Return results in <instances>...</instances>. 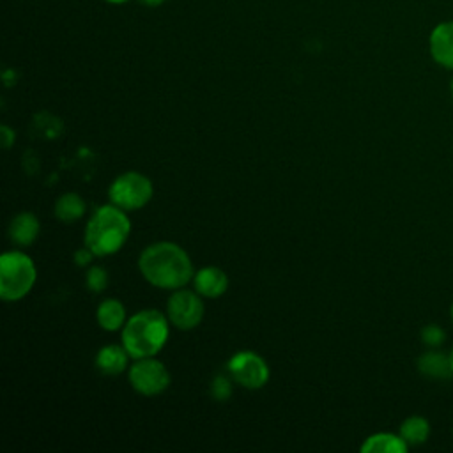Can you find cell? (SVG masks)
Listing matches in <instances>:
<instances>
[{"instance_id": "1", "label": "cell", "mask_w": 453, "mask_h": 453, "mask_svg": "<svg viewBox=\"0 0 453 453\" xmlns=\"http://www.w3.org/2000/svg\"><path fill=\"white\" fill-rule=\"evenodd\" d=\"M138 269L150 285L165 290L182 288L195 276L189 255L168 241L147 246L138 257Z\"/></svg>"}, {"instance_id": "2", "label": "cell", "mask_w": 453, "mask_h": 453, "mask_svg": "<svg viewBox=\"0 0 453 453\" xmlns=\"http://www.w3.org/2000/svg\"><path fill=\"white\" fill-rule=\"evenodd\" d=\"M168 340V319L157 310H142L122 327V345L133 359L156 356Z\"/></svg>"}, {"instance_id": "3", "label": "cell", "mask_w": 453, "mask_h": 453, "mask_svg": "<svg viewBox=\"0 0 453 453\" xmlns=\"http://www.w3.org/2000/svg\"><path fill=\"white\" fill-rule=\"evenodd\" d=\"M131 232V221L120 207L108 203L96 209L85 228V246L96 257H106L119 251Z\"/></svg>"}, {"instance_id": "4", "label": "cell", "mask_w": 453, "mask_h": 453, "mask_svg": "<svg viewBox=\"0 0 453 453\" xmlns=\"http://www.w3.org/2000/svg\"><path fill=\"white\" fill-rule=\"evenodd\" d=\"M35 265L23 251H5L0 257V296L4 301H19L34 287Z\"/></svg>"}, {"instance_id": "5", "label": "cell", "mask_w": 453, "mask_h": 453, "mask_svg": "<svg viewBox=\"0 0 453 453\" xmlns=\"http://www.w3.org/2000/svg\"><path fill=\"white\" fill-rule=\"evenodd\" d=\"M154 188L149 177L138 172L120 173L108 188L110 202L122 211H136L152 198Z\"/></svg>"}, {"instance_id": "6", "label": "cell", "mask_w": 453, "mask_h": 453, "mask_svg": "<svg viewBox=\"0 0 453 453\" xmlns=\"http://www.w3.org/2000/svg\"><path fill=\"white\" fill-rule=\"evenodd\" d=\"M228 375L246 389H258L269 380V366L253 350H239L226 363Z\"/></svg>"}, {"instance_id": "7", "label": "cell", "mask_w": 453, "mask_h": 453, "mask_svg": "<svg viewBox=\"0 0 453 453\" xmlns=\"http://www.w3.org/2000/svg\"><path fill=\"white\" fill-rule=\"evenodd\" d=\"M129 382L136 393L154 396L170 386V373L166 366L154 356L142 357L136 359V363L129 368Z\"/></svg>"}, {"instance_id": "8", "label": "cell", "mask_w": 453, "mask_h": 453, "mask_svg": "<svg viewBox=\"0 0 453 453\" xmlns=\"http://www.w3.org/2000/svg\"><path fill=\"white\" fill-rule=\"evenodd\" d=\"M200 294L193 292V290H186L177 288L168 303H166V313H168V320L182 331L193 329L200 324L202 317H203V303L198 297Z\"/></svg>"}, {"instance_id": "9", "label": "cell", "mask_w": 453, "mask_h": 453, "mask_svg": "<svg viewBox=\"0 0 453 453\" xmlns=\"http://www.w3.org/2000/svg\"><path fill=\"white\" fill-rule=\"evenodd\" d=\"M428 48L432 58L446 69H453V19L441 21L434 27Z\"/></svg>"}, {"instance_id": "10", "label": "cell", "mask_w": 453, "mask_h": 453, "mask_svg": "<svg viewBox=\"0 0 453 453\" xmlns=\"http://www.w3.org/2000/svg\"><path fill=\"white\" fill-rule=\"evenodd\" d=\"M193 285L200 296L216 299L226 292L228 276L216 265H205L193 276Z\"/></svg>"}, {"instance_id": "11", "label": "cell", "mask_w": 453, "mask_h": 453, "mask_svg": "<svg viewBox=\"0 0 453 453\" xmlns=\"http://www.w3.org/2000/svg\"><path fill=\"white\" fill-rule=\"evenodd\" d=\"M41 232L39 219L32 212H19L11 219L9 237L19 246H30Z\"/></svg>"}, {"instance_id": "12", "label": "cell", "mask_w": 453, "mask_h": 453, "mask_svg": "<svg viewBox=\"0 0 453 453\" xmlns=\"http://www.w3.org/2000/svg\"><path fill=\"white\" fill-rule=\"evenodd\" d=\"M129 357L124 345H106L96 354V368L104 375H119L126 370Z\"/></svg>"}, {"instance_id": "13", "label": "cell", "mask_w": 453, "mask_h": 453, "mask_svg": "<svg viewBox=\"0 0 453 453\" xmlns=\"http://www.w3.org/2000/svg\"><path fill=\"white\" fill-rule=\"evenodd\" d=\"M409 444L403 441V437L398 434L389 432H379L365 439L361 451L363 453H405Z\"/></svg>"}, {"instance_id": "14", "label": "cell", "mask_w": 453, "mask_h": 453, "mask_svg": "<svg viewBox=\"0 0 453 453\" xmlns=\"http://www.w3.org/2000/svg\"><path fill=\"white\" fill-rule=\"evenodd\" d=\"M418 370L430 379H446L453 375L449 354H444L441 350H428L421 354L418 359Z\"/></svg>"}, {"instance_id": "15", "label": "cell", "mask_w": 453, "mask_h": 453, "mask_svg": "<svg viewBox=\"0 0 453 453\" xmlns=\"http://www.w3.org/2000/svg\"><path fill=\"white\" fill-rule=\"evenodd\" d=\"M96 317L104 331H117L126 324V308L117 299H104L97 306Z\"/></svg>"}, {"instance_id": "16", "label": "cell", "mask_w": 453, "mask_h": 453, "mask_svg": "<svg viewBox=\"0 0 453 453\" xmlns=\"http://www.w3.org/2000/svg\"><path fill=\"white\" fill-rule=\"evenodd\" d=\"M85 209H87V203L83 202V198L78 193L69 191L58 196L55 203V216L64 223H73L85 214Z\"/></svg>"}, {"instance_id": "17", "label": "cell", "mask_w": 453, "mask_h": 453, "mask_svg": "<svg viewBox=\"0 0 453 453\" xmlns=\"http://www.w3.org/2000/svg\"><path fill=\"white\" fill-rule=\"evenodd\" d=\"M428 434H430V425L423 416H409L400 425V435L409 446L425 442L428 439Z\"/></svg>"}, {"instance_id": "18", "label": "cell", "mask_w": 453, "mask_h": 453, "mask_svg": "<svg viewBox=\"0 0 453 453\" xmlns=\"http://www.w3.org/2000/svg\"><path fill=\"white\" fill-rule=\"evenodd\" d=\"M85 285L92 292H103L108 287V273L101 265H92L85 274Z\"/></svg>"}, {"instance_id": "19", "label": "cell", "mask_w": 453, "mask_h": 453, "mask_svg": "<svg viewBox=\"0 0 453 453\" xmlns=\"http://www.w3.org/2000/svg\"><path fill=\"white\" fill-rule=\"evenodd\" d=\"M232 377L228 375H216L211 384V395L216 400H228L232 395Z\"/></svg>"}, {"instance_id": "20", "label": "cell", "mask_w": 453, "mask_h": 453, "mask_svg": "<svg viewBox=\"0 0 453 453\" xmlns=\"http://www.w3.org/2000/svg\"><path fill=\"white\" fill-rule=\"evenodd\" d=\"M444 329L442 327H439L437 324H428V326H425L423 329H421V340H423V343L425 345H428V347H439L441 343H442V340H444Z\"/></svg>"}, {"instance_id": "21", "label": "cell", "mask_w": 453, "mask_h": 453, "mask_svg": "<svg viewBox=\"0 0 453 453\" xmlns=\"http://www.w3.org/2000/svg\"><path fill=\"white\" fill-rule=\"evenodd\" d=\"M92 257H96V255L92 253L90 248H81V250H78L74 253V264L80 265V267H85V265H88L92 262Z\"/></svg>"}, {"instance_id": "22", "label": "cell", "mask_w": 453, "mask_h": 453, "mask_svg": "<svg viewBox=\"0 0 453 453\" xmlns=\"http://www.w3.org/2000/svg\"><path fill=\"white\" fill-rule=\"evenodd\" d=\"M0 131H2V145L4 149H9L14 142V131L9 126H2Z\"/></svg>"}, {"instance_id": "23", "label": "cell", "mask_w": 453, "mask_h": 453, "mask_svg": "<svg viewBox=\"0 0 453 453\" xmlns=\"http://www.w3.org/2000/svg\"><path fill=\"white\" fill-rule=\"evenodd\" d=\"M143 5H149V7H157L161 5L165 0H140Z\"/></svg>"}, {"instance_id": "24", "label": "cell", "mask_w": 453, "mask_h": 453, "mask_svg": "<svg viewBox=\"0 0 453 453\" xmlns=\"http://www.w3.org/2000/svg\"><path fill=\"white\" fill-rule=\"evenodd\" d=\"M449 365H451V372H453V347L449 350Z\"/></svg>"}, {"instance_id": "25", "label": "cell", "mask_w": 453, "mask_h": 453, "mask_svg": "<svg viewBox=\"0 0 453 453\" xmlns=\"http://www.w3.org/2000/svg\"><path fill=\"white\" fill-rule=\"evenodd\" d=\"M106 2H110V4H122V2H126V0H106Z\"/></svg>"}, {"instance_id": "26", "label": "cell", "mask_w": 453, "mask_h": 453, "mask_svg": "<svg viewBox=\"0 0 453 453\" xmlns=\"http://www.w3.org/2000/svg\"><path fill=\"white\" fill-rule=\"evenodd\" d=\"M449 90H451V97H453V78H451V83H449Z\"/></svg>"}, {"instance_id": "27", "label": "cell", "mask_w": 453, "mask_h": 453, "mask_svg": "<svg viewBox=\"0 0 453 453\" xmlns=\"http://www.w3.org/2000/svg\"><path fill=\"white\" fill-rule=\"evenodd\" d=\"M449 313H451V320H453V304H451V310H449Z\"/></svg>"}]
</instances>
